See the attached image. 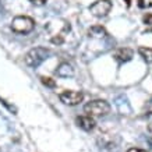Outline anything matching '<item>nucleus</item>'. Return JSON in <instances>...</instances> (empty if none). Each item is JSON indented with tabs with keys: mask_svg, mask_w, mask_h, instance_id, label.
Returning a JSON list of instances; mask_svg holds the SVG:
<instances>
[{
	"mask_svg": "<svg viewBox=\"0 0 152 152\" xmlns=\"http://www.w3.org/2000/svg\"><path fill=\"white\" fill-rule=\"evenodd\" d=\"M84 112L87 113V116H91V117H101V116H106L110 112V105L106 101L95 99V101L88 102L84 106Z\"/></svg>",
	"mask_w": 152,
	"mask_h": 152,
	"instance_id": "obj_1",
	"label": "nucleus"
},
{
	"mask_svg": "<svg viewBox=\"0 0 152 152\" xmlns=\"http://www.w3.org/2000/svg\"><path fill=\"white\" fill-rule=\"evenodd\" d=\"M48 56H49V50L45 49V48H34L28 52L25 57H24V63L29 67H38V66L43 63L45 60L48 59Z\"/></svg>",
	"mask_w": 152,
	"mask_h": 152,
	"instance_id": "obj_2",
	"label": "nucleus"
},
{
	"mask_svg": "<svg viewBox=\"0 0 152 152\" xmlns=\"http://www.w3.org/2000/svg\"><path fill=\"white\" fill-rule=\"evenodd\" d=\"M35 27V21L28 15H18L13 20L11 29L17 34H28L31 32Z\"/></svg>",
	"mask_w": 152,
	"mask_h": 152,
	"instance_id": "obj_3",
	"label": "nucleus"
},
{
	"mask_svg": "<svg viewBox=\"0 0 152 152\" xmlns=\"http://www.w3.org/2000/svg\"><path fill=\"white\" fill-rule=\"evenodd\" d=\"M112 10V1L110 0H98L94 4L89 6V11L95 17H105L110 13Z\"/></svg>",
	"mask_w": 152,
	"mask_h": 152,
	"instance_id": "obj_4",
	"label": "nucleus"
},
{
	"mask_svg": "<svg viewBox=\"0 0 152 152\" xmlns=\"http://www.w3.org/2000/svg\"><path fill=\"white\" fill-rule=\"evenodd\" d=\"M59 98H60V101L63 102V103H66V105L75 106L84 99V95L80 91H71V89H69V91H63L59 95Z\"/></svg>",
	"mask_w": 152,
	"mask_h": 152,
	"instance_id": "obj_5",
	"label": "nucleus"
},
{
	"mask_svg": "<svg viewBox=\"0 0 152 152\" xmlns=\"http://www.w3.org/2000/svg\"><path fill=\"white\" fill-rule=\"evenodd\" d=\"M75 123H77V126H78L80 129H83L84 131H91V130L95 129V120H94V117H91V116H78L77 119H75Z\"/></svg>",
	"mask_w": 152,
	"mask_h": 152,
	"instance_id": "obj_6",
	"label": "nucleus"
},
{
	"mask_svg": "<svg viewBox=\"0 0 152 152\" xmlns=\"http://www.w3.org/2000/svg\"><path fill=\"white\" fill-rule=\"evenodd\" d=\"M133 56H134V52L131 50L130 48H120L115 53V57L119 60V61H121V63L130 61V60L133 59Z\"/></svg>",
	"mask_w": 152,
	"mask_h": 152,
	"instance_id": "obj_7",
	"label": "nucleus"
},
{
	"mask_svg": "<svg viewBox=\"0 0 152 152\" xmlns=\"http://www.w3.org/2000/svg\"><path fill=\"white\" fill-rule=\"evenodd\" d=\"M88 35H89V38H95V39H103V38H106L107 32H106V29L103 27H101V25H95V27L89 28Z\"/></svg>",
	"mask_w": 152,
	"mask_h": 152,
	"instance_id": "obj_8",
	"label": "nucleus"
},
{
	"mask_svg": "<svg viewBox=\"0 0 152 152\" xmlns=\"http://www.w3.org/2000/svg\"><path fill=\"white\" fill-rule=\"evenodd\" d=\"M56 74L59 77H71L74 74V69H73V66L69 64V63H61L57 67V70H56Z\"/></svg>",
	"mask_w": 152,
	"mask_h": 152,
	"instance_id": "obj_9",
	"label": "nucleus"
},
{
	"mask_svg": "<svg viewBox=\"0 0 152 152\" xmlns=\"http://www.w3.org/2000/svg\"><path fill=\"white\" fill-rule=\"evenodd\" d=\"M138 53L141 55L147 63H152V48H145V46H141L138 49Z\"/></svg>",
	"mask_w": 152,
	"mask_h": 152,
	"instance_id": "obj_10",
	"label": "nucleus"
},
{
	"mask_svg": "<svg viewBox=\"0 0 152 152\" xmlns=\"http://www.w3.org/2000/svg\"><path fill=\"white\" fill-rule=\"evenodd\" d=\"M41 81H42L43 85H46V87H49V88H55L56 87V81L55 80H52V78H49V77H41Z\"/></svg>",
	"mask_w": 152,
	"mask_h": 152,
	"instance_id": "obj_11",
	"label": "nucleus"
},
{
	"mask_svg": "<svg viewBox=\"0 0 152 152\" xmlns=\"http://www.w3.org/2000/svg\"><path fill=\"white\" fill-rule=\"evenodd\" d=\"M144 24H147V25H152V13H147L145 15H144L142 18Z\"/></svg>",
	"mask_w": 152,
	"mask_h": 152,
	"instance_id": "obj_12",
	"label": "nucleus"
},
{
	"mask_svg": "<svg viewBox=\"0 0 152 152\" xmlns=\"http://www.w3.org/2000/svg\"><path fill=\"white\" fill-rule=\"evenodd\" d=\"M29 1H31L32 4H35V6H43L48 0H29Z\"/></svg>",
	"mask_w": 152,
	"mask_h": 152,
	"instance_id": "obj_13",
	"label": "nucleus"
},
{
	"mask_svg": "<svg viewBox=\"0 0 152 152\" xmlns=\"http://www.w3.org/2000/svg\"><path fill=\"white\" fill-rule=\"evenodd\" d=\"M52 42H53V43H61V42H63V38L61 37H56V38H52Z\"/></svg>",
	"mask_w": 152,
	"mask_h": 152,
	"instance_id": "obj_14",
	"label": "nucleus"
},
{
	"mask_svg": "<svg viewBox=\"0 0 152 152\" xmlns=\"http://www.w3.org/2000/svg\"><path fill=\"white\" fill-rule=\"evenodd\" d=\"M127 152H148L145 149H140V148H130Z\"/></svg>",
	"mask_w": 152,
	"mask_h": 152,
	"instance_id": "obj_15",
	"label": "nucleus"
},
{
	"mask_svg": "<svg viewBox=\"0 0 152 152\" xmlns=\"http://www.w3.org/2000/svg\"><path fill=\"white\" fill-rule=\"evenodd\" d=\"M138 6L142 9V7H145V3H144V0H138Z\"/></svg>",
	"mask_w": 152,
	"mask_h": 152,
	"instance_id": "obj_16",
	"label": "nucleus"
},
{
	"mask_svg": "<svg viewBox=\"0 0 152 152\" xmlns=\"http://www.w3.org/2000/svg\"><path fill=\"white\" fill-rule=\"evenodd\" d=\"M126 3H127V6L130 7V4H131V0H126Z\"/></svg>",
	"mask_w": 152,
	"mask_h": 152,
	"instance_id": "obj_17",
	"label": "nucleus"
}]
</instances>
